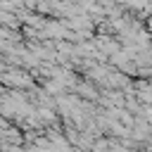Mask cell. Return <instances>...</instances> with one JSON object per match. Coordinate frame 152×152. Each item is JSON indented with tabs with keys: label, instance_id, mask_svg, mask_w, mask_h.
I'll use <instances>...</instances> for the list:
<instances>
[{
	"label": "cell",
	"instance_id": "1",
	"mask_svg": "<svg viewBox=\"0 0 152 152\" xmlns=\"http://www.w3.org/2000/svg\"><path fill=\"white\" fill-rule=\"evenodd\" d=\"M147 28H150V31H152V17H150V19H147Z\"/></svg>",
	"mask_w": 152,
	"mask_h": 152
}]
</instances>
